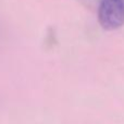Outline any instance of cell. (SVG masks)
<instances>
[{"label": "cell", "mask_w": 124, "mask_h": 124, "mask_svg": "<svg viewBox=\"0 0 124 124\" xmlns=\"http://www.w3.org/2000/svg\"><path fill=\"white\" fill-rule=\"evenodd\" d=\"M98 20L107 31L120 28L124 24V0H100Z\"/></svg>", "instance_id": "6da1fadb"}]
</instances>
